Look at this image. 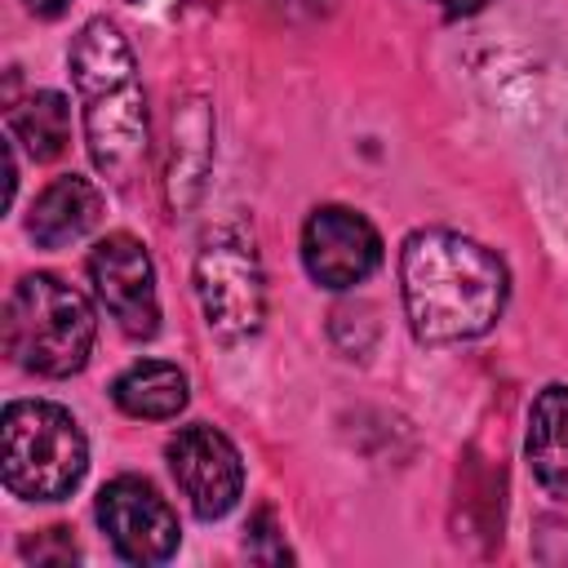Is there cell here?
Masks as SVG:
<instances>
[{
  "mask_svg": "<svg viewBox=\"0 0 568 568\" xmlns=\"http://www.w3.org/2000/svg\"><path fill=\"white\" fill-rule=\"evenodd\" d=\"M506 266L493 248L457 231H413L399 248V293L422 342L484 337L506 306Z\"/></svg>",
  "mask_w": 568,
  "mask_h": 568,
  "instance_id": "6da1fadb",
  "label": "cell"
},
{
  "mask_svg": "<svg viewBox=\"0 0 568 568\" xmlns=\"http://www.w3.org/2000/svg\"><path fill=\"white\" fill-rule=\"evenodd\" d=\"M67 67L80 98L93 169L106 182L124 186L146 155V93L138 80L133 49L124 44L115 22L93 18L71 40Z\"/></svg>",
  "mask_w": 568,
  "mask_h": 568,
  "instance_id": "7a4b0ae2",
  "label": "cell"
},
{
  "mask_svg": "<svg viewBox=\"0 0 568 568\" xmlns=\"http://www.w3.org/2000/svg\"><path fill=\"white\" fill-rule=\"evenodd\" d=\"M93 306L58 275H22L4 302V351L18 368L40 377H71L93 351Z\"/></svg>",
  "mask_w": 568,
  "mask_h": 568,
  "instance_id": "3957f363",
  "label": "cell"
},
{
  "mask_svg": "<svg viewBox=\"0 0 568 568\" xmlns=\"http://www.w3.org/2000/svg\"><path fill=\"white\" fill-rule=\"evenodd\" d=\"M89 470L80 422L49 399H13L0 422V475L22 501H62Z\"/></svg>",
  "mask_w": 568,
  "mask_h": 568,
  "instance_id": "277c9868",
  "label": "cell"
},
{
  "mask_svg": "<svg viewBox=\"0 0 568 568\" xmlns=\"http://www.w3.org/2000/svg\"><path fill=\"white\" fill-rule=\"evenodd\" d=\"M195 297H200L204 324L226 342H244L262 328L266 280H262L257 248L244 231L217 226L204 235L195 253Z\"/></svg>",
  "mask_w": 568,
  "mask_h": 568,
  "instance_id": "5b68a950",
  "label": "cell"
},
{
  "mask_svg": "<svg viewBox=\"0 0 568 568\" xmlns=\"http://www.w3.org/2000/svg\"><path fill=\"white\" fill-rule=\"evenodd\" d=\"M98 524L124 564H164L182 541L173 506L155 493V484H146L138 475H120V479L102 484Z\"/></svg>",
  "mask_w": 568,
  "mask_h": 568,
  "instance_id": "8992f818",
  "label": "cell"
},
{
  "mask_svg": "<svg viewBox=\"0 0 568 568\" xmlns=\"http://www.w3.org/2000/svg\"><path fill=\"white\" fill-rule=\"evenodd\" d=\"M89 280L102 302V311L120 324L129 337H155L160 333V297H155V266L142 248V240L115 231L93 244L89 253Z\"/></svg>",
  "mask_w": 568,
  "mask_h": 568,
  "instance_id": "52a82bcc",
  "label": "cell"
},
{
  "mask_svg": "<svg viewBox=\"0 0 568 568\" xmlns=\"http://www.w3.org/2000/svg\"><path fill=\"white\" fill-rule=\"evenodd\" d=\"M302 262L320 288H355L377 271L382 235L364 213L324 204L302 226Z\"/></svg>",
  "mask_w": 568,
  "mask_h": 568,
  "instance_id": "ba28073f",
  "label": "cell"
},
{
  "mask_svg": "<svg viewBox=\"0 0 568 568\" xmlns=\"http://www.w3.org/2000/svg\"><path fill=\"white\" fill-rule=\"evenodd\" d=\"M169 470H173V484L182 488L186 506L200 515V519H222L235 501H240V488H244V466H240V453L235 444L195 422V426H182L169 448Z\"/></svg>",
  "mask_w": 568,
  "mask_h": 568,
  "instance_id": "9c48e42d",
  "label": "cell"
},
{
  "mask_svg": "<svg viewBox=\"0 0 568 568\" xmlns=\"http://www.w3.org/2000/svg\"><path fill=\"white\" fill-rule=\"evenodd\" d=\"M102 217V191L89 182V178H53L31 213H27V235L40 244V248H67L75 240H84Z\"/></svg>",
  "mask_w": 568,
  "mask_h": 568,
  "instance_id": "30bf717a",
  "label": "cell"
},
{
  "mask_svg": "<svg viewBox=\"0 0 568 568\" xmlns=\"http://www.w3.org/2000/svg\"><path fill=\"white\" fill-rule=\"evenodd\" d=\"M528 466L550 497H568V386H546L528 413Z\"/></svg>",
  "mask_w": 568,
  "mask_h": 568,
  "instance_id": "8fae6325",
  "label": "cell"
},
{
  "mask_svg": "<svg viewBox=\"0 0 568 568\" xmlns=\"http://www.w3.org/2000/svg\"><path fill=\"white\" fill-rule=\"evenodd\" d=\"M111 399L120 404V413L142 417V422H164L178 417L186 408V377L178 364L164 359H138L133 368H124L111 386Z\"/></svg>",
  "mask_w": 568,
  "mask_h": 568,
  "instance_id": "7c38bea8",
  "label": "cell"
},
{
  "mask_svg": "<svg viewBox=\"0 0 568 568\" xmlns=\"http://www.w3.org/2000/svg\"><path fill=\"white\" fill-rule=\"evenodd\" d=\"M4 124H9V142L22 146L36 164L58 160L67 151V142H71V106L53 89H36L31 98L13 102Z\"/></svg>",
  "mask_w": 568,
  "mask_h": 568,
  "instance_id": "4fadbf2b",
  "label": "cell"
},
{
  "mask_svg": "<svg viewBox=\"0 0 568 568\" xmlns=\"http://www.w3.org/2000/svg\"><path fill=\"white\" fill-rule=\"evenodd\" d=\"M213 155V124L204 102H186L173 111V160H169V200L173 204H195L204 173Z\"/></svg>",
  "mask_w": 568,
  "mask_h": 568,
  "instance_id": "5bb4252c",
  "label": "cell"
},
{
  "mask_svg": "<svg viewBox=\"0 0 568 568\" xmlns=\"http://www.w3.org/2000/svg\"><path fill=\"white\" fill-rule=\"evenodd\" d=\"M244 550H248L253 559H262V564H288V559H293L288 546H284V537H280V528H275V515H271L266 506L248 519V528H244Z\"/></svg>",
  "mask_w": 568,
  "mask_h": 568,
  "instance_id": "9a60e30c",
  "label": "cell"
},
{
  "mask_svg": "<svg viewBox=\"0 0 568 568\" xmlns=\"http://www.w3.org/2000/svg\"><path fill=\"white\" fill-rule=\"evenodd\" d=\"M22 559H31V564H75L80 550H75L67 528H44L40 537L22 541Z\"/></svg>",
  "mask_w": 568,
  "mask_h": 568,
  "instance_id": "2e32d148",
  "label": "cell"
},
{
  "mask_svg": "<svg viewBox=\"0 0 568 568\" xmlns=\"http://www.w3.org/2000/svg\"><path fill=\"white\" fill-rule=\"evenodd\" d=\"M444 13H453V18H462V13H479L488 0H435Z\"/></svg>",
  "mask_w": 568,
  "mask_h": 568,
  "instance_id": "e0dca14e",
  "label": "cell"
},
{
  "mask_svg": "<svg viewBox=\"0 0 568 568\" xmlns=\"http://www.w3.org/2000/svg\"><path fill=\"white\" fill-rule=\"evenodd\" d=\"M67 4L71 0H27V9L40 13V18H58V13H67Z\"/></svg>",
  "mask_w": 568,
  "mask_h": 568,
  "instance_id": "ac0fdd59",
  "label": "cell"
}]
</instances>
